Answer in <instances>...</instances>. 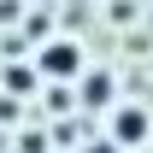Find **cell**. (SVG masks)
Wrapping results in <instances>:
<instances>
[{"mask_svg":"<svg viewBox=\"0 0 153 153\" xmlns=\"http://www.w3.org/2000/svg\"><path fill=\"white\" fill-rule=\"evenodd\" d=\"M36 71L47 76V82H71V76H82V47H76V41H65V36L41 41V53H36Z\"/></svg>","mask_w":153,"mask_h":153,"instance_id":"cell-1","label":"cell"},{"mask_svg":"<svg viewBox=\"0 0 153 153\" xmlns=\"http://www.w3.org/2000/svg\"><path fill=\"white\" fill-rule=\"evenodd\" d=\"M147 135H153L147 106H112V141H118V147H141Z\"/></svg>","mask_w":153,"mask_h":153,"instance_id":"cell-2","label":"cell"},{"mask_svg":"<svg viewBox=\"0 0 153 153\" xmlns=\"http://www.w3.org/2000/svg\"><path fill=\"white\" fill-rule=\"evenodd\" d=\"M112 100H118L112 71H82V106H88V112H106Z\"/></svg>","mask_w":153,"mask_h":153,"instance_id":"cell-3","label":"cell"},{"mask_svg":"<svg viewBox=\"0 0 153 153\" xmlns=\"http://www.w3.org/2000/svg\"><path fill=\"white\" fill-rule=\"evenodd\" d=\"M6 88H12V94H30V88H36L30 65H6Z\"/></svg>","mask_w":153,"mask_h":153,"instance_id":"cell-4","label":"cell"},{"mask_svg":"<svg viewBox=\"0 0 153 153\" xmlns=\"http://www.w3.org/2000/svg\"><path fill=\"white\" fill-rule=\"evenodd\" d=\"M88 153H124V147H118L112 135H106V141H88Z\"/></svg>","mask_w":153,"mask_h":153,"instance_id":"cell-5","label":"cell"}]
</instances>
